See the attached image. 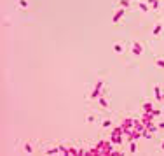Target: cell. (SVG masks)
I'll list each match as a JSON object with an SVG mask.
<instances>
[{
  "mask_svg": "<svg viewBox=\"0 0 164 156\" xmlns=\"http://www.w3.org/2000/svg\"><path fill=\"white\" fill-rule=\"evenodd\" d=\"M155 63H157L159 67H164V60H157V62H155Z\"/></svg>",
  "mask_w": 164,
  "mask_h": 156,
  "instance_id": "obj_13",
  "label": "cell"
},
{
  "mask_svg": "<svg viewBox=\"0 0 164 156\" xmlns=\"http://www.w3.org/2000/svg\"><path fill=\"white\" fill-rule=\"evenodd\" d=\"M136 149H138V147H136V144H135V142H131V146H129V151H131V153H135Z\"/></svg>",
  "mask_w": 164,
  "mask_h": 156,
  "instance_id": "obj_9",
  "label": "cell"
},
{
  "mask_svg": "<svg viewBox=\"0 0 164 156\" xmlns=\"http://www.w3.org/2000/svg\"><path fill=\"white\" fill-rule=\"evenodd\" d=\"M94 119H96V116H91V114H89V116H87V123H93Z\"/></svg>",
  "mask_w": 164,
  "mask_h": 156,
  "instance_id": "obj_10",
  "label": "cell"
},
{
  "mask_svg": "<svg viewBox=\"0 0 164 156\" xmlns=\"http://www.w3.org/2000/svg\"><path fill=\"white\" fill-rule=\"evenodd\" d=\"M159 128H161V130H164V123H161V125H159Z\"/></svg>",
  "mask_w": 164,
  "mask_h": 156,
  "instance_id": "obj_14",
  "label": "cell"
},
{
  "mask_svg": "<svg viewBox=\"0 0 164 156\" xmlns=\"http://www.w3.org/2000/svg\"><path fill=\"white\" fill-rule=\"evenodd\" d=\"M131 53L135 55V56H141V55H143V46H141L140 42L135 40V42L131 44Z\"/></svg>",
  "mask_w": 164,
  "mask_h": 156,
  "instance_id": "obj_1",
  "label": "cell"
},
{
  "mask_svg": "<svg viewBox=\"0 0 164 156\" xmlns=\"http://www.w3.org/2000/svg\"><path fill=\"white\" fill-rule=\"evenodd\" d=\"M18 7L19 9H26L28 7V0H18Z\"/></svg>",
  "mask_w": 164,
  "mask_h": 156,
  "instance_id": "obj_4",
  "label": "cell"
},
{
  "mask_svg": "<svg viewBox=\"0 0 164 156\" xmlns=\"http://www.w3.org/2000/svg\"><path fill=\"white\" fill-rule=\"evenodd\" d=\"M161 30H162V25H161V23H157V25H155V28H154V35H159V33H161Z\"/></svg>",
  "mask_w": 164,
  "mask_h": 156,
  "instance_id": "obj_5",
  "label": "cell"
},
{
  "mask_svg": "<svg viewBox=\"0 0 164 156\" xmlns=\"http://www.w3.org/2000/svg\"><path fill=\"white\" fill-rule=\"evenodd\" d=\"M122 16H124V9H122V7H121V9H119V11L115 12V16H114V23H117V21H119V19H121Z\"/></svg>",
  "mask_w": 164,
  "mask_h": 156,
  "instance_id": "obj_3",
  "label": "cell"
},
{
  "mask_svg": "<svg viewBox=\"0 0 164 156\" xmlns=\"http://www.w3.org/2000/svg\"><path fill=\"white\" fill-rule=\"evenodd\" d=\"M100 103H101V107H107V105H108V100L105 98V96H101V100H100Z\"/></svg>",
  "mask_w": 164,
  "mask_h": 156,
  "instance_id": "obj_7",
  "label": "cell"
},
{
  "mask_svg": "<svg viewBox=\"0 0 164 156\" xmlns=\"http://www.w3.org/2000/svg\"><path fill=\"white\" fill-rule=\"evenodd\" d=\"M101 126H103V128H110V126H112V121H110V119H105V121L101 123Z\"/></svg>",
  "mask_w": 164,
  "mask_h": 156,
  "instance_id": "obj_6",
  "label": "cell"
},
{
  "mask_svg": "<svg viewBox=\"0 0 164 156\" xmlns=\"http://www.w3.org/2000/svg\"><path fill=\"white\" fill-rule=\"evenodd\" d=\"M114 51L115 53H124V44L122 42H115L114 44Z\"/></svg>",
  "mask_w": 164,
  "mask_h": 156,
  "instance_id": "obj_2",
  "label": "cell"
},
{
  "mask_svg": "<svg viewBox=\"0 0 164 156\" xmlns=\"http://www.w3.org/2000/svg\"><path fill=\"white\" fill-rule=\"evenodd\" d=\"M119 4H121V7L124 9V7H129V0H121Z\"/></svg>",
  "mask_w": 164,
  "mask_h": 156,
  "instance_id": "obj_8",
  "label": "cell"
},
{
  "mask_svg": "<svg viewBox=\"0 0 164 156\" xmlns=\"http://www.w3.org/2000/svg\"><path fill=\"white\" fill-rule=\"evenodd\" d=\"M161 149H162V151H164V142H162V144H161Z\"/></svg>",
  "mask_w": 164,
  "mask_h": 156,
  "instance_id": "obj_15",
  "label": "cell"
},
{
  "mask_svg": "<svg viewBox=\"0 0 164 156\" xmlns=\"http://www.w3.org/2000/svg\"><path fill=\"white\" fill-rule=\"evenodd\" d=\"M25 151H26V153H32V146L26 144V146H25Z\"/></svg>",
  "mask_w": 164,
  "mask_h": 156,
  "instance_id": "obj_12",
  "label": "cell"
},
{
  "mask_svg": "<svg viewBox=\"0 0 164 156\" xmlns=\"http://www.w3.org/2000/svg\"><path fill=\"white\" fill-rule=\"evenodd\" d=\"M140 9H141V11H143V12H147V11H148V7H147L145 4H140Z\"/></svg>",
  "mask_w": 164,
  "mask_h": 156,
  "instance_id": "obj_11",
  "label": "cell"
}]
</instances>
